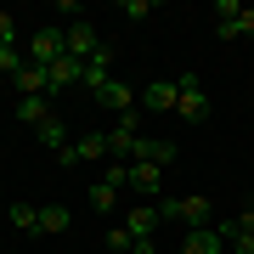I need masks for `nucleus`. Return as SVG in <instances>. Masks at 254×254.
I'll return each mask as SVG.
<instances>
[{
	"label": "nucleus",
	"instance_id": "393cba45",
	"mask_svg": "<svg viewBox=\"0 0 254 254\" xmlns=\"http://www.w3.org/2000/svg\"><path fill=\"white\" fill-rule=\"evenodd\" d=\"M0 46H17V17L11 11H0Z\"/></svg>",
	"mask_w": 254,
	"mask_h": 254
},
{
	"label": "nucleus",
	"instance_id": "20e7f679",
	"mask_svg": "<svg viewBox=\"0 0 254 254\" xmlns=\"http://www.w3.org/2000/svg\"><path fill=\"white\" fill-rule=\"evenodd\" d=\"M102 136H108V153H113L119 164H130V158H136V141H141V108L125 113L113 130H102Z\"/></svg>",
	"mask_w": 254,
	"mask_h": 254
},
{
	"label": "nucleus",
	"instance_id": "39448f33",
	"mask_svg": "<svg viewBox=\"0 0 254 254\" xmlns=\"http://www.w3.org/2000/svg\"><path fill=\"white\" fill-rule=\"evenodd\" d=\"M63 46H68V57H73V63H91L102 40H96V28L79 17V23H63Z\"/></svg>",
	"mask_w": 254,
	"mask_h": 254
},
{
	"label": "nucleus",
	"instance_id": "6e6552de",
	"mask_svg": "<svg viewBox=\"0 0 254 254\" xmlns=\"http://www.w3.org/2000/svg\"><path fill=\"white\" fill-rule=\"evenodd\" d=\"M175 153H181V147L164 141V136H141V141H136V164H153V170H170Z\"/></svg>",
	"mask_w": 254,
	"mask_h": 254
},
{
	"label": "nucleus",
	"instance_id": "4468645a",
	"mask_svg": "<svg viewBox=\"0 0 254 254\" xmlns=\"http://www.w3.org/2000/svg\"><path fill=\"white\" fill-rule=\"evenodd\" d=\"M51 113H57V108H51V96H23V102H17V119H23L28 130H40Z\"/></svg>",
	"mask_w": 254,
	"mask_h": 254
},
{
	"label": "nucleus",
	"instance_id": "2eb2a0df",
	"mask_svg": "<svg viewBox=\"0 0 254 254\" xmlns=\"http://www.w3.org/2000/svg\"><path fill=\"white\" fill-rule=\"evenodd\" d=\"M215 34L220 40H254V6H243L232 23H215Z\"/></svg>",
	"mask_w": 254,
	"mask_h": 254
},
{
	"label": "nucleus",
	"instance_id": "a211bd4d",
	"mask_svg": "<svg viewBox=\"0 0 254 254\" xmlns=\"http://www.w3.org/2000/svg\"><path fill=\"white\" fill-rule=\"evenodd\" d=\"M68 226H73V215H68L63 203H40V232L57 237V232H68Z\"/></svg>",
	"mask_w": 254,
	"mask_h": 254
},
{
	"label": "nucleus",
	"instance_id": "f8f14e48",
	"mask_svg": "<svg viewBox=\"0 0 254 254\" xmlns=\"http://www.w3.org/2000/svg\"><path fill=\"white\" fill-rule=\"evenodd\" d=\"M130 192H141V198H164V170H153V164H136L130 158Z\"/></svg>",
	"mask_w": 254,
	"mask_h": 254
},
{
	"label": "nucleus",
	"instance_id": "f257e3e1",
	"mask_svg": "<svg viewBox=\"0 0 254 254\" xmlns=\"http://www.w3.org/2000/svg\"><path fill=\"white\" fill-rule=\"evenodd\" d=\"M175 85H181V102H175V113H181L187 125H203V119H209V96H203L198 68H181V73H175Z\"/></svg>",
	"mask_w": 254,
	"mask_h": 254
},
{
	"label": "nucleus",
	"instance_id": "6ab92c4d",
	"mask_svg": "<svg viewBox=\"0 0 254 254\" xmlns=\"http://www.w3.org/2000/svg\"><path fill=\"white\" fill-rule=\"evenodd\" d=\"M85 198H91V209H96V215H113V209H119V187H108V181H96L91 192H85Z\"/></svg>",
	"mask_w": 254,
	"mask_h": 254
},
{
	"label": "nucleus",
	"instance_id": "bb28decb",
	"mask_svg": "<svg viewBox=\"0 0 254 254\" xmlns=\"http://www.w3.org/2000/svg\"><path fill=\"white\" fill-rule=\"evenodd\" d=\"M237 11H243V6H237V0H215V23H232Z\"/></svg>",
	"mask_w": 254,
	"mask_h": 254
},
{
	"label": "nucleus",
	"instance_id": "5701e85b",
	"mask_svg": "<svg viewBox=\"0 0 254 254\" xmlns=\"http://www.w3.org/2000/svg\"><path fill=\"white\" fill-rule=\"evenodd\" d=\"M119 17H130V23H147V17H153V0H125V6H119Z\"/></svg>",
	"mask_w": 254,
	"mask_h": 254
},
{
	"label": "nucleus",
	"instance_id": "9b49d317",
	"mask_svg": "<svg viewBox=\"0 0 254 254\" xmlns=\"http://www.w3.org/2000/svg\"><path fill=\"white\" fill-rule=\"evenodd\" d=\"M175 254H226V237H220V226H198V232L181 237Z\"/></svg>",
	"mask_w": 254,
	"mask_h": 254
},
{
	"label": "nucleus",
	"instance_id": "1a4fd4ad",
	"mask_svg": "<svg viewBox=\"0 0 254 254\" xmlns=\"http://www.w3.org/2000/svg\"><path fill=\"white\" fill-rule=\"evenodd\" d=\"M136 85H125V79H108V85H102V91H96V102H102V108H113L119 119H125V113H136Z\"/></svg>",
	"mask_w": 254,
	"mask_h": 254
},
{
	"label": "nucleus",
	"instance_id": "b1692460",
	"mask_svg": "<svg viewBox=\"0 0 254 254\" xmlns=\"http://www.w3.org/2000/svg\"><path fill=\"white\" fill-rule=\"evenodd\" d=\"M108 249H113V254H130V249H136V237H130L125 226H113V232H108Z\"/></svg>",
	"mask_w": 254,
	"mask_h": 254
},
{
	"label": "nucleus",
	"instance_id": "4be33fe9",
	"mask_svg": "<svg viewBox=\"0 0 254 254\" xmlns=\"http://www.w3.org/2000/svg\"><path fill=\"white\" fill-rule=\"evenodd\" d=\"M102 181H108V187H119V192H130V164H108V170H102Z\"/></svg>",
	"mask_w": 254,
	"mask_h": 254
},
{
	"label": "nucleus",
	"instance_id": "412c9836",
	"mask_svg": "<svg viewBox=\"0 0 254 254\" xmlns=\"http://www.w3.org/2000/svg\"><path fill=\"white\" fill-rule=\"evenodd\" d=\"M23 68H28V57H23V46H0V73H11V79H17Z\"/></svg>",
	"mask_w": 254,
	"mask_h": 254
},
{
	"label": "nucleus",
	"instance_id": "a878e982",
	"mask_svg": "<svg viewBox=\"0 0 254 254\" xmlns=\"http://www.w3.org/2000/svg\"><path fill=\"white\" fill-rule=\"evenodd\" d=\"M226 226H232V232H243V237H254V209H243V215H232Z\"/></svg>",
	"mask_w": 254,
	"mask_h": 254
},
{
	"label": "nucleus",
	"instance_id": "423d86ee",
	"mask_svg": "<svg viewBox=\"0 0 254 254\" xmlns=\"http://www.w3.org/2000/svg\"><path fill=\"white\" fill-rule=\"evenodd\" d=\"M119 226H125L130 237H158V226H164V220H158V203H130L125 215H119Z\"/></svg>",
	"mask_w": 254,
	"mask_h": 254
},
{
	"label": "nucleus",
	"instance_id": "f3484780",
	"mask_svg": "<svg viewBox=\"0 0 254 254\" xmlns=\"http://www.w3.org/2000/svg\"><path fill=\"white\" fill-rule=\"evenodd\" d=\"M34 136H40V147H51V153H63V147H68V125H63V113H51L46 125L34 130Z\"/></svg>",
	"mask_w": 254,
	"mask_h": 254
},
{
	"label": "nucleus",
	"instance_id": "f03ea898",
	"mask_svg": "<svg viewBox=\"0 0 254 254\" xmlns=\"http://www.w3.org/2000/svg\"><path fill=\"white\" fill-rule=\"evenodd\" d=\"M23 57L34 68H51L57 57H68V46H63V23H51V28H34L28 34V46H23Z\"/></svg>",
	"mask_w": 254,
	"mask_h": 254
},
{
	"label": "nucleus",
	"instance_id": "aec40b11",
	"mask_svg": "<svg viewBox=\"0 0 254 254\" xmlns=\"http://www.w3.org/2000/svg\"><path fill=\"white\" fill-rule=\"evenodd\" d=\"M6 215H11V226H17V232H40V203H11Z\"/></svg>",
	"mask_w": 254,
	"mask_h": 254
},
{
	"label": "nucleus",
	"instance_id": "ddd939ff",
	"mask_svg": "<svg viewBox=\"0 0 254 254\" xmlns=\"http://www.w3.org/2000/svg\"><path fill=\"white\" fill-rule=\"evenodd\" d=\"M46 73H51V96H57V91H68V85H79L85 63H73V57H57V63H51Z\"/></svg>",
	"mask_w": 254,
	"mask_h": 254
},
{
	"label": "nucleus",
	"instance_id": "dca6fc26",
	"mask_svg": "<svg viewBox=\"0 0 254 254\" xmlns=\"http://www.w3.org/2000/svg\"><path fill=\"white\" fill-rule=\"evenodd\" d=\"M17 91H23V96H51V73H46V68H34V63H28V68L17 73Z\"/></svg>",
	"mask_w": 254,
	"mask_h": 254
},
{
	"label": "nucleus",
	"instance_id": "0eeeda50",
	"mask_svg": "<svg viewBox=\"0 0 254 254\" xmlns=\"http://www.w3.org/2000/svg\"><path fill=\"white\" fill-rule=\"evenodd\" d=\"M175 102H181V85H175V79H153V85H141L136 108H153V113H175Z\"/></svg>",
	"mask_w": 254,
	"mask_h": 254
},
{
	"label": "nucleus",
	"instance_id": "7ed1b4c3",
	"mask_svg": "<svg viewBox=\"0 0 254 254\" xmlns=\"http://www.w3.org/2000/svg\"><path fill=\"white\" fill-rule=\"evenodd\" d=\"M158 220H181L187 232L209 226V198H158Z\"/></svg>",
	"mask_w": 254,
	"mask_h": 254
},
{
	"label": "nucleus",
	"instance_id": "9d476101",
	"mask_svg": "<svg viewBox=\"0 0 254 254\" xmlns=\"http://www.w3.org/2000/svg\"><path fill=\"white\" fill-rule=\"evenodd\" d=\"M113 63H119V57H113L108 46H96V57H91V63H85V73H79V85H85V91H91V96H96V91H102V85H108V79H113Z\"/></svg>",
	"mask_w": 254,
	"mask_h": 254
},
{
	"label": "nucleus",
	"instance_id": "cd10ccee",
	"mask_svg": "<svg viewBox=\"0 0 254 254\" xmlns=\"http://www.w3.org/2000/svg\"><path fill=\"white\" fill-rule=\"evenodd\" d=\"M130 254H158V237H136V249Z\"/></svg>",
	"mask_w": 254,
	"mask_h": 254
}]
</instances>
